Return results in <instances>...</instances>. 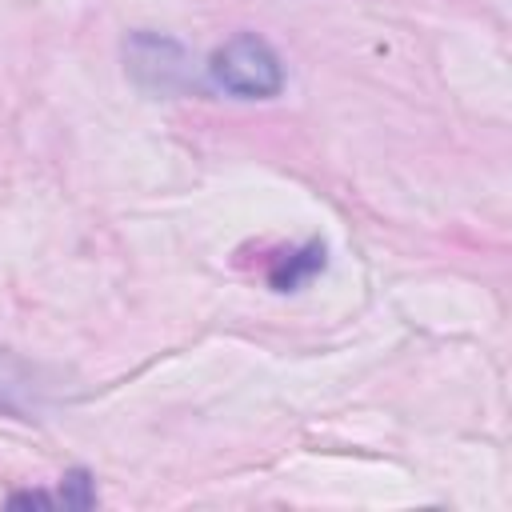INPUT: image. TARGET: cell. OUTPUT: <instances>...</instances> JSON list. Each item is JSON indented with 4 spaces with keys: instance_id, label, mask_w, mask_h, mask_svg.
Segmentation results:
<instances>
[{
    "instance_id": "obj_3",
    "label": "cell",
    "mask_w": 512,
    "mask_h": 512,
    "mask_svg": "<svg viewBox=\"0 0 512 512\" xmlns=\"http://www.w3.org/2000/svg\"><path fill=\"white\" fill-rule=\"evenodd\" d=\"M328 264V248L320 240H308L304 248H292V252H280L268 268V284L276 292H296L300 284H308L316 272H324Z\"/></svg>"
},
{
    "instance_id": "obj_5",
    "label": "cell",
    "mask_w": 512,
    "mask_h": 512,
    "mask_svg": "<svg viewBox=\"0 0 512 512\" xmlns=\"http://www.w3.org/2000/svg\"><path fill=\"white\" fill-rule=\"evenodd\" d=\"M28 384L32 376L12 356L0 352V408H20V392H28Z\"/></svg>"
},
{
    "instance_id": "obj_1",
    "label": "cell",
    "mask_w": 512,
    "mask_h": 512,
    "mask_svg": "<svg viewBox=\"0 0 512 512\" xmlns=\"http://www.w3.org/2000/svg\"><path fill=\"white\" fill-rule=\"evenodd\" d=\"M208 76L236 100H268L284 88V64L276 48L256 32H236L224 40L208 60Z\"/></svg>"
},
{
    "instance_id": "obj_2",
    "label": "cell",
    "mask_w": 512,
    "mask_h": 512,
    "mask_svg": "<svg viewBox=\"0 0 512 512\" xmlns=\"http://www.w3.org/2000/svg\"><path fill=\"white\" fill-rule=\"evenodd\" d=\"M124 64L132 80L148 92H184L192 84V56L172 36L132 32L124 40Z\"/></svg>"
},
{
    "instance_id": "obj_4",
    "label": "cell",
    "mask_w": 512,
    "mask_h": 512,
    "mask_svg": "<svg viewBox=\"0 0 512 512\" xmlns=\"http://www.w3.org/2000/svg\"><path fill=\"white\" fill-rule=\"evenodd\" d=\"M8 504H64V508H92L96 504V488L88 480V472H68L60 480L56 492H12Z\"/></svg>"
}]
</instances>
